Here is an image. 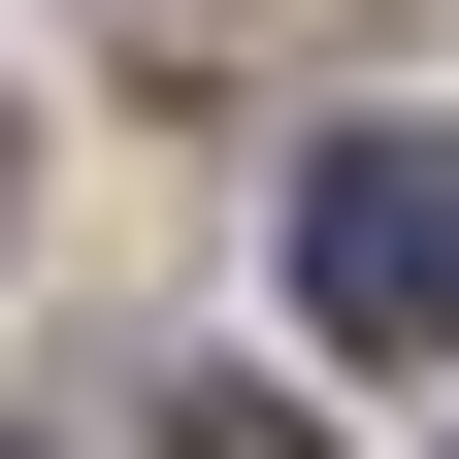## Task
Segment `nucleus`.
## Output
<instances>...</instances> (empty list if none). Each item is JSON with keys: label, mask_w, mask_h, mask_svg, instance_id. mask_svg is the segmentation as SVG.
Returning <instances> with one entry per match:
<instances>
[{"label": "nucleus", "mask_w": 459, "mask_h": 459, "mask_svg": "<svg viewBox=\"0 0 459 459\" xmlns=\"http://www.w3.org/2000/svg\"><path fill=\"white\" fill-rule=\"evenodd\" d=\"M296 296L361 361H459V132H328L296 164Z\"/></svg>", "instance_id": "obj_1"}, {"label": "nucleus", "mask_w": 459, "mask_h": 459, "mask_svg": "<svg viewBox=\"0 0 459 459\" xmlns=\"http://www.w3.org/2000/svg\"><path fill=\"white\" fill-rule=\"evenodd\" d=\"M164 459H296V427H263V394H197V427H164Z\"/></svg>", "instance_id": "obj_2"}, {"label": "nucleus", "mask_w": 459, "mask_h": 459, "mask_svg": "<svg viewBox=\"0 0 459 459\" xmlns=\"http://www.w3.org/2000/svg\"><path fill=\"white\" fill-rule=\"evenodd\" d=\"M0 197H33V164H0Z\"/></svg>", "instance_id": "obj_3"}]
</instances>
